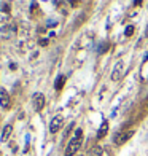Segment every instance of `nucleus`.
<instances>
[{
	"label": "nucleus",
	"instance_id": "obj_14",
	"mask_svg": "<svg viewBox=\"0 0 148 156\" xmlns=\"http://www.w3.org/2000/svg\"><path fill=\"white\" fill-rule=\"evenodd\" d=\"M75 137L81 139V137H83V131H81V129H77V131H75Z\"/></svg>",
	"mask_w": 148,
	"mask_h": 156
},
{
	"label": "nucleus",
	"instance_id": "obj_11",
	"mask_svg": "<svg viewBox=\"0 0 148 156\" xmlns=\"http://www.w3.org/2000/svg\"><path fill=\"white\" fill-rule=\"evenodd\" d=\"M124 34H126L127 37H131V35L134 34V26H127V27H126V32H124Z\"/></svg>",
	"mask_w": 148,
	"mask_h": 156
},
{
	"label": "nucleus",
	"instance_id": "obj_12",
	"mask_svg": "<svg viewBox=\"0 0 148 156\" xmlns=\"http://www.w3.org/2000/svg\"><path fill=\"white\" fill-rule=\"evenodd\" d=\"M107 49H108V43H102L99 48V53H104V51H107Z\"/></svg>",
	"mask_w": 148,
	"mask_h": 156
},
{
	"label": "nucleus",
	"instance_id": "obj_7",
	"mask_svg": "<svg viewBox=\"0 0 148 156\" xmlns=\"http://www.w3.org/2000/svg\"><path fill=\"white\" fill-rule=\"evenodd\" d=\"M11 131H13V126L11 124H7L5 127H3V132H2V140L3 142L8 140V137L11 135Z\"/></svg>",
	"mask_w": 148,
	"mask_h": 156
},
{
	"label": "nucleus",
	"instance_id": "obj_4",
	"mask_svg": "<svg viewBox=\"0 0 148 156\" xmlns=\"http://www.w3.org/2000/svg\"><path fill=\"white\" fill-rule=\"evenodd\" d=\"M134 132L132 131H124V132H119V134L115 137V142H116L118 145H123V143H126V142L132 137Z\"/></svg>",
	"mask_w": 148,
	"mask_h": 156
},
{
	"label": "nucleus",
	"instance_id": "obj_1",
	"mask_svg": "<svg viewBox=\"0 0 148 156\" xmlns=\"http://www.w3.org/2000/svg\"><path fill=\"white\" fill-rule=\"evenodd\" d=\"M81 146V139H78V137H73V139L68 142L67 148H66V156H73L78 153V150H80Z\"/></svg>",
	"mask_w": 148,
	"mask_h": 156
},
{
	"label": "nucleus",
	"instance_id": "obj_10",
	"mask_svg": "<svg viewBox=\"0 0 148 156\" xmlns=\"http://www.w3.org/2000/svg\"><path fill=\"white\" fill-rule=\"evenodd\" d=\"M64 83H66V77H64V75H59V77H57V80H56V85H54V88H56L57 91H59V89H62Z\"/></svg>",
	"mask_w": 148,
	"mask_h": 156
},
{
	"label": "nucleus",
	"instance_id": "obj_13",
	"mask_svg": "<svg viewBox=\"0 0 148 156\" xmlns=\"http://www.w3.org/2000/svg\"><path fill=\"white\" fill-rule=\"evenodd\" d=\"M2 11L3 13H10V5H8V3H3V5H2Z\"/></svg>",
	"mask_w": 148,
	"mask_h": 156
},
{
	"label": "nucleus",
	"instance_id": "obj_2",
	"mask_svg": "<svg viewBox=\"0 0 148 156\" xmlns=\"http://www.w3.org/2000/svg\"><path fill=\"white\" fill-rule=\"evenodd\" d=\"M123 73H124V64H123V61H118L116 64H115V68H113V73H112V80L118 81L119 78L123 77Z\"/></svg>",
	"mask_w": 148,
	"mask_h": 156
},
{
	"label": "nucleus",
	"instance_id": "obj_5",
	"mask_svg": "<svg viewBox=\"0 0 148 156\" xmlns=\"http://www.w3.org/2000/svg\"><path fill=\"white\" fill-rule=\"evenodd\" d=\"M43 107H45V96L40 94V93H37L34 96V108L37 110V112H40Z\"/></svg>",
	"mask_w": 148,
	"mask_h": 156
},
{
	"label": "nucleus",
	"instance_id": "obj_3",
	"mask_svg": "<svg viewBox=\"0 0 148 156\" xmlns=\"http://www.w3.org/2000/svg\"><path fill=\"white\" fill-rule=\"evenodd\" d=\"M61 126H62V116H54L51 120V123H49V132L56 134V132L61 129Z\"/></svg>",
	"mask_w": 148,
	"mask_h": 156
},
{
	"label": "nucleus",
	"instance_id": "obj_17",
	"mask_svg": "<svg viewBox=\"0 0 148 156\" xmlns=\"http://www.w3.org/2000/svg\"><path fill=\"white\" fill-rule=\"evenodd\" d=\"M70 3H72V7H77L78 5V0H70Z\"/></svg>",
	"mask_w": 148,
	"mask_h": 156
},
{
	"label": "nucleus",
	"instance_id": "obj_9",
	"mask_svg": "<svg viewBox=\"0 0 148 156\" xmlns=\"http://www.w3.org/2000/svg\"><path fill=\"white\" fill-rule=\"evenodd\" d=\"M107 131H108V123L105 121V123H102V126H100L99 132H97V139H102V137L107 134Z\"/></svg>",
	"mask_w": 148,
	"mask_h": 156
},
{
	"label": "nucleus",
	"instance_id": "obj_8",
	"mask_svg": "<svg viewBox=\"0 0 148 156\" xmlns=\"http://www.w3.org/2000/svg\"><path fill=\"white\" fill-rule=\"evenodd\" d=\"M102 155H104V150H102V146H99V145L92 146L89 150V156H102Z\"/></svg>",
	"mask_w": 148,
	"mask_h": 156
},
{
	"label": "nucleus",
	"instance_id": "obj_6",
	"mask_svg": "<svg viewBox=\"0 0 148 156\" xmlns=\"http://www.w3.org/2000/svg\"><path fill=\"white\" fill-rule=\"evenodd\" d=\"M0 105H2V108L10 107V96L5 89H0Z\"/></svg>",
	"mask_w": 148,
	"mask_h": 156
},
{
	"label": "nucleus",
	"instance_id": "obj_16",
	"mask_svg": "<svg viewBox=\"0 0 148 156\" xmlns=\"http://www.w3.org/2000/svg\"><path fill=\"white\" fill-rule=\"evenodd\" d=\"M140 3H142V0H134V5L135 7H140Z\"/></svg>",
	"mask_w": 148,
	"mask_h": 156
},
{
	"label": "nucleus",
	"instance_id": "obj_15",
	"mask_svg": "<svg viewBox=\"0 0 148 156\" xmlns=\"http://www.w3.org/2000/svg\"><path fill=\"white\" fill-rule=\"evenodd\" d=\"M40 45H41V46H46V45H48V40H46V38H41V40H40Z\"/></svg>",
	"mask_w": 148,
	"mask_h": 156
},
{
	"label": "nucleus",
	"instance_id": "obj_18",
	"mask_svg": "<svg viewBox=\"0 0 148 156\" xmlns=\"http://www.w3.org/2000/svg\"><path fill=\"white\" fill-rule=\"evenodd\" d=\"M147 102H148V100H147Z\"/></svg>",
	"mask_w": 148,
	"mask_h": 156
}]
</instances>
